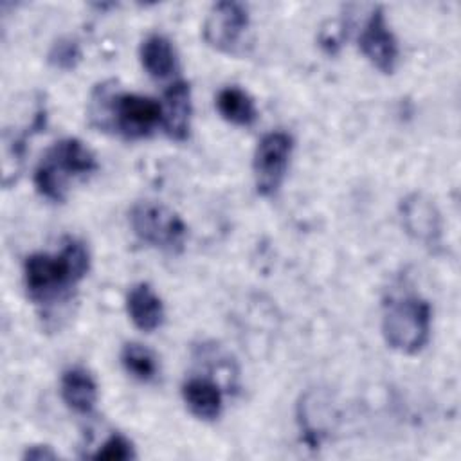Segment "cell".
Here are the masks:
<instances>
[{
  "label": "cell",
  "mask_w": 461,
  "mask_h": 461,
  "mask_svg": "<svg viewBox=\"0 0 461 461\" xmlns=\"http://www.w3.org/2000/svg\"><path fill=\"white\" fill-rule=\"evenodd\" d=\"M382 333L385 342L403 353L416 355L430 337V306L418 295H396L384 303Z\"/></svg>",
  "instance_id": "3957f363"
},
{
  "label": "cell",
  "mask_w": 461,
  "mask_h": 461,
  "mask_svg": "<svg viewBox=\"0 0 461 461\" xmlns=\"http://www.w3.org/2000/svg\"><path fill=\"white\" fill-rule=\"evenodd\" d=\"M92 457L101 461H128L137 457V454L133 450L131 441L122 434L115 432L104 439V443L97 448V452Z\"/></svg>",
  "instance_id": "e0dca14e"
},
{
  "label": "cell",
  "mask_w": 461,
  "mask_h": 461,
  "mask_svg": "<svg viewBox=\"0 0 461 461\" xmlns=\"http://www.w3.org/2000/svg\"><path fill=\"white\" fill-rule=\"evenodd\" d=\"M294 151V139L286 131L265 133L252 157V171L256 189L261 196H274L286 175L290 157Z\"/></svg>",
  "instance_id": "5b68a950"
},
{
  "label": "cell",
  "mask_w": 461,
  "mask_h": 461,
  "mask_svg": "<svg viewBox=\"0 0 461 461\" xmlns=\"http://www.w3.org/2000/svg\"><path fill=\"white\" fill-rule=\"evenodd\" d=\"M130 225L142 243L166 252H180L187 238L184 220L157 202L135 203L130 211Z\"/></svg>",
  "instance_id": "277c9868"
},
{
  "label": "cell",
  "mask_w": 461,
  "mask_h": 461,
  "mask_svg": "<svg viewBox=\"0 0 461 461\" xmlns=\"http://www.w3.org/2000/svg\"><path fill=\"white\" fill-rule=\"evenodd\" d=\"M23 459H32V461H45V459H58V452H54L49 445H32L27 447V450L22 456Z\"/></svg>",
  "instance_id": "d6986e66"
},
{
  "label": "cell",
  "mask_w": 461,
  "mask_h": 461,
  "mask_svg": "<svg viewBox=\"0 0 461 461\" xmlns=\"http://www.w3.org/2000/svg\"><path fill=\"white\" fill-rule=\"evenodd\" d=\"M182 398L187 409L203 421H212L221 414L223 396L220 387L202 376H193L182 385Z\"/></svg>",
  "instance_id": "7c38bea8"
},
{
  "label": "cell",
  "mask_w": 461,
  "mask_h": 461,
  "mask_svg": "<svg viewBox=\"0 0 461 461\" xmlns=\"http://www.w3.org/2000/svg\"><path fill=\"white\" fill-rule=\"evenodd\" d=\"M160 124V103L139 94H115L112 131L126 139L148 137Z\"/></svg>",
  "instance_id": "52a82bcc"
},
{
  "label": "cell",
  "mask_w": 461,
  "mask_h": 461,
  "mask_svg": "<svg viewBox=\"0 0 461 461\" xmlns=\"http://www.w3.org/2000/svg\"><path fill=\"white\" fill-rule=\"evenodd\" d=\"M191 88L184 79L173 81L162 95L160 126L173 140H185L191 130Z\"/></svg>",
  "instance_id": "30bf717a"
},
{
  "label": "cell",
  "mask_w": 461,
  "mask_h": 461,
  "mask_svg": "<svg viewBox=\"0 0 461 461\" xmlns=\"http://www.w3.org/2000/svg\"><path fill=\"white\" fill-rule=\"evenodd\" d=\"M358 49L366 59L384 74H393L398 67V41L387 25L382 9H375L358 34Z\"/></svg>",
  "instance_id": "ba28073f"
},
{
  "label": "cell",
  "mask_w": 461,
  "mask_h": 461,
  "mask_svg": "<svg viewBox=\"0 0 461 461\" xmlns=\"http://www.w3.org/2000/svg\"><path fill=\"white\" fill-rule=\"evenodd\" d=\"M126 312L131 322L146 333L155 331L164 322V304L148 283H137L126 295Z\"/></svg>",
  "instance_id": "8fae6325"
},
{
  "label": "cell",
  "mask_w": 461,
  "mask_h": 461,
  "mask_svg": "<svg viewBox=\"0 0 461 461\" xmlns=\"http://www.w3.org/2000/svg\"><path fill=\"white\" fill-rule=\"evenodd\" d=\"M97 169L92 149L79 139L67 137L52 144L34 171L36 191L50 200L63 202L74 178H86Z\"/></svg>",
  "instance_id": "7a4b0ae2"
},
{
  "label": "cell",
  "mask_w": 461,
  "mask_h": 461,
  "mask_svg": "<svg viewBox=\"0 0 461 461\" xmlns=\"http://www.w3.org/2000/svg\"><path fill=\"white\" fill-rule=\"evenodd\" d=\"M121 362L133 378L140 382H151L158 373L157 357L142 344L128 342L121 351Z\"/></svg>",
  "instance_id": "2e32d148"
},
{
  "label": "cell",
  "mask_w": 461,
  "mask_h": 461,
  "mask_svg": "<svg viewBox=\"0 0 461 461\" xmlns=\"http://www.w3.org/2000/svg\"><path fill=\"white\" fill-rule=\"evenodd\" d=\"M140 63L155 79H166L176 70V52L171 41L162 34H149L140 43Z\"/></svg>",
  "instance_id": "5bb4252c"
},
{
  "label": "cell",
  "mask_w": 461,
  "mask_h": 461,
  "mask_svg": "<svg viewBox=\"0 0 461 461\" xmlns=\"http://www.w3.org/2000/svg\"><path fill=\"white\" fill-rule=\"evenodd\" d=\"M59 393L63 402L79 414H90L97 403V384L83 367H70L61 375Z\"/></svg>",
  "instance_id": "4fadbf2b"
},
{
  "label": "cell",
  "mask_w": 461,
  "mask_h": 461,
  "mask_svg": "<svg viewBox=\"0 0 461 461\" xmlns=\"http://www.w3.org/2000/svg\"><path fill=\"white\" fill-rule=\"evenodd\" d=\"M249 29V13L238 2H216L203 22L202 34L209 47L218 52L236 54Z\"/></svg>",
  "instance_id": "8992f818"
},
{
  "label": "cell",
  "mask_w": 461,
  "mask_h": 461,
  "mask_svg": "<svg viewBox=\"0 0 461 461\" xmlns=\"http://www.w3.org/2000/svg\"><path fill=\"white\" fill-rule=\"evenodd\" d=\"M400 216L405 232L412 240L430 249L441 243V218L432 200L425 194H407L400 203Z\"/></svg>",
  "instance_id": "9c48e42d"
},
{
  "label": "cell",
  "mask_w": 461,
  "mask_h": 461,
  "mask_svg": "<svg viewBox=\"0 0 461 461\" xmlns=\"http://www.w3.org/2000/svg\"><path fill=\"white\" fill-rule=\"evenodd\" d=\"M90 256L86 247L68 238L58 254L36 252L23 263V283L34 304H52L70 295V290L86 276Z\"/></svg>",
  "instance_id": "6da1fadb"
},
{
  "label": "cell",
  "mask_w": 461,
  "mask_h": 461,
  "mask_svg": "<svg viewBox=\"0 0 461 461\" xmlns=\"http://www.w3.org/2000/svg\"><path fill=\"white\" fill-rule=\"evenodd\" d=\"M81 59V50L79 45L72 40H59L58 43H54L52 50L49 52V61L63 70H70L77 65V61Z\"/></svg>",
  "instance_id": "ac0fdd59"
},
{
  "label": "cell",
  "mask_w": 461,
  "mask_h": 461,
  "mask_svg": "<svg viewBox=\"0 0 461 461\" xmlns=\"http://www.w3.org/2000/svg\"><path fill=\"white\" fill-rule=\"evenodd\" d=\"M216 108L220 115L236 126H252L258 119L254 99L238 86H225L216 95Z\"/></svg>",
  "instance_id": "9a60e30c"
}]
</instances>
